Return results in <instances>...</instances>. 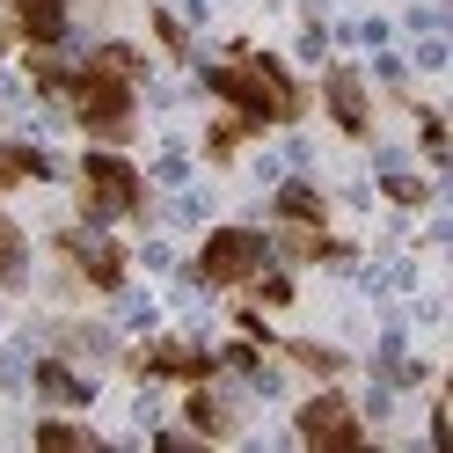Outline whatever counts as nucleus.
<instances>
[{"mask_svg":"<svg viewBox=\"0 0 453 453\" xmlns=\"http://www.w3.org/2000/svg\"><path fill=\"white\" fill-rule=\"evenodd\" d=\"M257 293H264L271 307H286V300H293V286H286V278H264V271H257Z\"/></svg>","mask_w":453,"mask_h":453,"instance_id":"obj_18","label":"nucleus"},{"mask_svg":"<svg viewBox=\"0 0 453 453\" xmlns=\"http://www.w3.org/2000/svg\"><path fill=\"white\" fill-rule=\"evenodd\" d=\"M37 388L51 395V403H88V380H73L59 358H44V365H37Z\"/></svg>","mask_w":453,"mask_h":453,"instance_id":"obj_12","label":"nucleus"},{"mask_svg":"<svg viewBox=\"0 0 453 453\" xmlns=\"http://www.w3.org/2000/svg\"><path fill=\"white\" fill-rule=\"evenodd\" d=\"M300 439L315 453H358L365 446V424L351 417L344 395H307V403H300Z\"/></svg>","mask_w":453,"mask_h":453,"instance_id":"obj_5","label":"nucleus"},{"mask_svg":"<svg viewBox=\"0 0 453 453\" xmlns=\"http://www.w3.org/2000/svg\"><path fill=\"white\" fill-rule=\"evenodd\" d=\"M15 278H22V234L0 226V286H15Z\"/></svg>","mask_w":453,"mask_h":453,"instance_id":"obj_14","label":"nucleus"},{"mask_svg":"<svg viewBox=\"0 0 453 453\" xmlns=\"http://www.w3.org/2000/svg\"><path fill=\"white\" fill-rule=\"evenodd\" d=\"M37 446H96L81 424H37Z\"/></svg>","mask_w":453,"mask_h":453,"instance_id":"obj_15","label":"nucleus"},{"mask_svg":"<svg viewBox=\"0 0 453 453\" xmlns=\"http://www.w3.org/2000/svg\"><path fill=\"white\" fill-rule=\"evenodd\" d=\"M190 424H197V432H212V439H226V432H234V417H226L212 395H190Z\"/></svg>","mask_w":453,"mask_h":453,"instance_id":"obj_13","label":"nucleus"},{"mask_svg":"<svg viewBox=\"0 0 453 453\" xmlns=\"http://www.w3.org/2000/svg\"><path fill=\"white\" fill-rule=\"evenodd\" d=\"M322 103H329V118L344 125L351 139H365V132H373V110H365V81H358L351 66H336V73L322 81Z\"/></svg>","mask_w":453,"mask_h":453,"instance_id":"obj_7","label":"nucleus"},{"mask_svg":"<svg viewBox=\"0 0 453 453\" xmlns=\"http://www.w3.org/2000/svg\"><path fill=\"white\" fill-rule=\"evenodd\" d=\"M242 132H249V125H212V139H205V154H212V161H226V154L242 147Z\"/></svg>","mask_w":453,"mask_h":453,"instance_id":"obj_16","label":"nucleus"},{"mask_svg":"<svg viewBox=\"0 0 453 453\" xmlns=\"http://www.w3.org/2000/svg\"><path fill=\"white\" fill-rule=\"evenodd\" d=\"M15 22L30 44H59L66 37V0H15Z\"/></svg>","mask_w":453,"mask_h":453,"instance_id":"obj_9","label":"nucleus"},{"mask_svg":"<svg viewBox=\"0 0 453 453\" xmlns=\"http://www.w3.org/2000/svg\"><path fill=\"white\" fill-rule=\"evenodd\" d=\"M278 219H286V226H322V197L307 183H286V190H278Z\"/></svg>","mask_w":453,"mask_h":453,"instance_id":"obj_11","label":"nucleus"},{"mask_svg":"<svg viewBox=\"0 0 453 453\" xmlns=\"http://www.w3.org/2000/svg\"><path fill=\"white\" fill-rule=\"evenodd\" d=\"M0 226H8V219H0Z\"/></svg>","mask_w":453,"mask_h":453,"instance_id":"obj_19","label":"nucleus"},{"mask_svg":"<svg viewBox=\"0 0 453 453\" xmlns=\"http://www.w3.org/2000/svg\"><path fill=\"white\" fill-rule=\"evenodd\" d=\"M205 88L234 110L242 125H293L300 110H307V96L293 88V73L278 66V59H257V51H249V59H226V66H212L205 73Z\"/></svg>","mask_w":453,"mask_h":453,"instance_id":"obj_2","label":"nucleus"},{"mask_svg":"<svg viewBox=\"0 0 453 453\" xmlns=\"http://www.w3.org/2000/svg\"><path fill=\"white\" fill-rule=\"evenodd\" d=\"M59 249L73 257V271L88 278V286H103V293H118V286H125V249H118V242H96V234H59Z\"/></svg>","mask_w":453,"mask_h":453,"instance_id":"obj_6","label":"nucleus"},{"mask_svg":"<svg viewBox=\"0 0 453 453\" xmlns=\"http://www.w3.org/2000/svg\"><path fill=\"white\" fill-rule=\"evenodd\" d=\"M132 81H139V51L125 44H103L81 73H66V103H73V118L88 125L96 139H125L132 132Z\"/></svg>","mask_w":453,"mask_h":453,"instance_id":"obj_1","label":"nucleus"},{"mask_svg":"<svg viewBox=\"0 0 453 453\" xmlns=\"http://www.w3.org/2000/svg\"><path fill=\"white\" fill-rule=\"evenodd\" d=\"M271 242L257 234V226H219V234H205V249H197V278L205 286H249V278L264 271Z\"/></svg>","mask_w":453,"mask_h":453,"instance_id":"obj_4","label":"nucleus"},{"mask_svg":"<svg viewBox=\"0 0 453 453\" xmlns=\"http://www.w3.org/2000/svg\"><path fill=\"white\" fill-rule=\"evenodd\" d=\"M81 197H88V219H125L147 205V183H139V168L125 154L96 147L88 161H81Z\"/></svg>","mask_w":453,"mask_h":453,"instance_id":"obj_3","label":"nucleus"},{"mask_svg":"<svg viewBox=\"0 0 453 453\" xmlns=\"http://www.w3.org/2000/svg\"><path fill=\"white\" fill-rule=\"evenodd\" d=\"M132 365L161 373V380H212V351H197V344H147Z\"/></svg>","mask_w":453,"mask_h":453,"instance_id":"obj_8","label":"nucleus"},{"mask_svg":"<svg viewBox=\"0 0 453 453\" xmlns=\"http://www.w3.org/2000/svg\"><path fill=\"white\" fill-rule=\"evenodd\" d=\"M300 365H315V373H336V351H315V344H293Z\"/></svg>","mask_w":453,"mask_h":453,"instance_id":"obj_17","label":"nucleus"},{"mask_svg":"<svg viewBox=\"0 0 453 453\" xmlns=\"http://www.w3.org/2000/svg\"><path fill=\"white\" fill-rule=\"evenodd\" d=\"M51 176V161L37 147H0V183H44Z\"/></svg>","mask_w":453,"mask_h":453,"instance_id":"obj_10","label":"nucleus"}]
</instances>
